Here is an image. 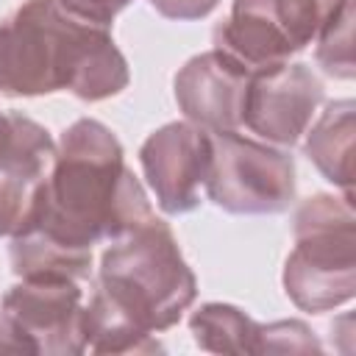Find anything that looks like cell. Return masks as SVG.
Returning a JSON list of instances; mask_svg holds the SVG:
<instances>
[{
	"label": "cell",
	"instance_id": "6da1fadb",
	"mask_svg": "<svg viewBox=\"0 0 356 356\" xmlns=\"http://www.w3.org/2000/svg\"><path fill=\"white\" fill-rule=\"evenodd\" d=\"M150 217L117 139L100 122L81 120L64 134L31 228L14 239V270L25 278L75 281L89 273L97 239L122 236Z\"/></svg>",
	"mask_w": 356,
	"mask_h": 356
},
{
	"label": "cell",
	"instance_id": "7a4b0ae2",
	"mask_svg": "<svg viewBox=\"0 0 356 356\" xmlns=\"http://www.w3.org/2000/svg\"><path fill=\"white\" fill-rule=\"evenodd\" d=\"M122 236L103 253L100 286L83 312V339L97 353L156 350L147 334L170 328L195 298V278L161 220Z\"/></svg>",
	"mask_w": 356,
	"mask_h": 356
},
{
	"label": "cell",
	"instance_id": "3957f363",
	"mask_svg": "<svg viewBox=\"0 0 356 356\" xmlns=\"http://www.w3.org/2000/svg\"><path fill=\"white\" fill-rule=\"evenodd\" d=\"M125 83V58L108 25L72 14L61 0H31L0 25L3 95L70 89L83 100H100Z\"/></svg>",
	"mask_w": 356,
	"mask_h": 356
},
{
	"label": "cell",
	"instance_id": "277c9868",
	"mask_svg": "<svg viewBox=\"0 0 356 356\" xmlns=\"http://www.w3.org/2000/svg\"><path fill=\"white\" fill-rule=\"evenodd\" d=\"M298 248L286 261V292L300 309L323 312L353 298L350 200L314 197L298 211Z\"/></svg>",
	"mask_w": 356,
	"mask_h": 356
},
{
	"label": "cell",
	"instance_id": "5b68a950",
	"mask_svg": "<svg viewBox=\"0 0 356 356\" xmlns=\"http://www.w3.org/2000/svg\"><path fill=\"white\" fill-rule=\"evenodd\" d=\"M345 0H234L231 19L217 28V42L248 67L281 64L334 17Z\"/></svg>",
	"mask_w": 356,
	"mask_h": 356
},
{
	"label": "cell",
	"instance_id": "8992f818",
	"mask_svg": "<svg viewBox=\"0 0 356 356\" xmlns=\"http://www.w3.org/2000/svg\"><path fill=\"white\" fill-rule=\"evenodd\" d=\"M209 195L228 211H281L295 192L292 161L231 131L211 139Z\"/></svg>",
	"mask_w": 356,
	"mask_h": 356
},
{
	"label": "cell",
	"instance_id": "52a82bcc",
	"mask_svg": "<svg viewBox=\"0 0 356 356\" xmlns=\"http://www.w3.org/2000/svg\"><path fill=\"white\" fill-rule=\"evenodd\" d=\"M3 325L19 350L78 353L86 345L81 289L72 278H25L3 300Z\"/></svg>",
	"mask_w": 356,
	"mask_h": 356
},
{
	"label": "cell",
	"instance_id": "ba28073f",
	"mask_svg": "<svg viewBox=\"0 0 356 356\" xmlns=\"http://www.w3.org/2000/svg\"><path fill=\"white\" fill-rule=\"evenodd\" d=\"M53 159L44 128L19 114H0V234L31 228Z\"/></svg>",
	"mask_w": 356,
	"mask_h": 356
},
{
	"label": "cell",
	"instance_id": "9c48e42d",
	"mask_svg": "<svg viewBox=\"0 0 356 356\" xmlns=\"http://www.w3.org/2000/svg\"><path fill=\"white\" fill-rule=\"evenodd\" d=\"M323 97L320 83L300 64H267L250 72L242 122L256 134L292 145Z\"/></svg>",
	"mask_w": 356,
	"mask_h": 356
},
{
	"label": "cell",
	"instance_id": "30bf717a",
	"mask_svg": "<svg viewBox=\"0 0 356 356\" xmlns=\"http://www.w3.org/2000/svg\"><path fill=\"white\" fill-rule=\"evenodd\" d=\"M142 164L164 211H189L197 206V184L211 164V139L189 125H167L142 147Z\"/></svg>",
	"mask_w": 356,
	"mask_h": 356
},
{
	"label": "cell",
	"instance_id": "8fae6325",
	"mask_svg": "<svg viewBox=\"0 0 356 356\" xmlns=\"http://www.w3.org/2000/svg\"><path fill=\"white\" fill-rule=\"evenodd\" d=\"M256 67L242 64L228 53H206L186 64L175 81V95L184 111L217 131H231L242 122L245 92Z\"/></svg>",
	"mask_w": 356,
	"mask_h": 356
},
{
	"label": "cell",
	"instance_id": "7c38bea8",
	"mask_svg": "<svg viewBox=\"0 0 356 356\" xmlns=\"http://www.w3.org/2000/svg\"><path fill=\"white\" fill-rule=\"evenodd\" d=\"M309 159H314V164L325 172L328 181L345 186L348 197H350V153H353V103L350 100H339L334 106H328V111L323 114L320 125L309 134Z\"/></svg>",
	"mask_w": 356,
	"mask_h": 356
},
{
	"label": "cell",
	"instance_id": "4fadbf2b",
	"mask_svg": "<svg viewBox=\"0 0 356 356\" xmlns=\"http://www.w3.org/2000/svg\"><path fill=\"white\" fill-rule=\"evenodd\" d=\"M192 331L200 348L234 353H256L253 339L261 334V328L234 306H203L192 317Z\"/></svg>",
	"mask_w": 356,
	"mask_h": 356
},
{
	"label": "cell",
	"instance_id": "5bb4252c",
	"mask_svg": "<svg viewBox=\"0 0 356 356\" xmlns=\"http://www.w3.org/2000/svg\"><path fill=\"white\" fill-rule=\"evenodd\" d=\"M353 0H345L334 17L323 25V39L317 58L328 75L353 78Z\"/></svg>",
	"mask_w": 356,
	"mask_h": 356
},
{
	"label": "cell",
	"instance_id": "9a60e30c",
	"mask_svg": "<svg viewBox=\"0 0 356 356\" xmlns=\"http://www.w3.org/2000/svg\"><path fill=\"white\" fill-rule=\"evenodd\" d=\"M61 3L72 14H78L89 22H97V25H108L114 19V14L128 6V0H61Z\"/></svg>",
	"mask_w": 356,
	"mask_h": 356
},
{
	"label": "cell",
	"instance_id": "2e32d148",
	"mask_svg": "<svg viewBox=\"0 0 356 356\" xmlns=\"http://www.w3.org/2000/svg\"><path fill=\"white\" fill-rule=\"evenodd\" d=\"M153 8H159L164 17H175V19H192V17H203L209 14L217 0H150Z\"/></svg>",
	"mask_w": 356,
	"mask_h": 356
}]
</instances>
